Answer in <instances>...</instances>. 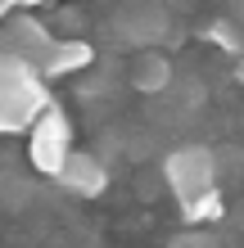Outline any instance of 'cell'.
<instances>
[{
    "instance_id": "cell-1",
    "label": "cell",
    "mask_w": 244,
    "mask_h": 248,
    "mask_svg": "<svg viewBox=\"0 0 244 248\" xmlns=\"http://www.w3.org/2000/svg\"><path fill=\"white\" fill-rule=\"evenodd\" d=\"M54 108V99L46 91V77L36 68H27L9 54H0V136H18L46 118Z\"/></svg>"
},
{
    "instance_id": "cell-2",
    "label": "cell",
    "mask_w": 244,
    "mask_h": 248,
    "mask_svg": "<svg viewBox=\"0 0 244 248\" xmlns=\"http://www.w3.org/2000/svg\"><path fill=\"white\" fill-rule=\"evenodd\" d=\"M163 181L177 194V203H195L217 189L222 171H217V149L208 144H181L163 158Z\"/></svg>"
},
{
    "instance_id": "cell-3",
    "label": "cell",
    "mask_w": 244,
    "mask_h": 248,
    "mask_svg": "<svg viewBox=\"0 0 244 248\" xmlns=\"http://www.w3.org/2000/svg\"><path fill=\"white\" fill-rule=\"evenodd\" d=\"M54 46H59V36H54L50 23L36 18L32 9H18L5 27H0V54H9V59H18V63L36 68V72H46Z\"/></svg>"
},
{
    "instance_id": "cell-4",
    "label": "cell",
    "mask_w": 244,
    "mask_h": 248,
    "mask_svg": "<svg viewBox=\"0 0 244 248\" xmlns=\"http://www.w3.org/2000/svg\"><path fill=\"white\" fill-rule=\"evenodd\" d=\"M73 122H68V113L54 104L46 118L32 126V136H27V158H32V167L41 176L59 181V171L68 167V158H73Z\"/></svg>"
},
{
    "instance_id": "cell-5",
    "label": "cell",
    "mask_w": 244,
    "mask_h": 248,
    "mask_svg": "<svg viewBox=\"0 0 244 248\" xmlns=\"http://www.w3.org/2000/svg\"><path fill=\"white\" fill-rule=\"evenodd\" d=\"M167 27H172V14L163 5H127V9H118V36L127 46H136L140 54L163 50Z\"/></svg>"
},
{
    "instance_id": "cell-6",
    "label": "cell",
    "mask_w": 244,
    "mask_h": 248,
    "mask_svg": "<svg viewBox=\"0 0 244 248\" xmlns=\"http://www.w3.org/2000/svg\"><path fill=\"white\" fill-rule=\"evenodd\" d=\"M64 189V194H73V199H99L109 189V171H104V163H99L95 154H86V149H77L73 158H68V167L59 171V181H54Z\"/></svg>"
},
{
    "instance_id": "cell-7",
    "label": "cell",
    "mask_w": 244,
    "mask_h": 248,
    "mask_svg": "<svg viewBox=\"0 0 244 248\" xmlns=\"http://www.w3.org/2000/svg\"><path fill=\"white\" fill-rule=\"evenodd\" d=\"M172 81H177V72H172V59L163 50H145V54H136V63H131V86L140 95H167L172 91Z\"/></svg>"
},
{
    "instance_id": "cell-8",
    "label": "cell",
    "mask_w": 244,
    "mask_h": 248,
    "mask_svg": "<svg viewBox=\"0 0 244 248\" xmlns=\"http://www.w3.org/2000/svg\"><path fill=\"white\" fill-rule=\"evenodd\" d=\"M95 63V46L86 36H77V41H68V36H59V46H54V54H50V63H46V72L41 77L46 81H54V77H73V72H86Z\"/></svg>"
},
{
    "instance_id": "cell-9",
    "label": "cell",
    "mask_w": 244,
    "mask_h": 248,
    "mask_svg": "<svg viewBox=\"0 0 244 248\" xmlns=\"http://www.w3.org/2000/svg\"><path fill=\"white\" fill-rule=\"evenodd\" d=\"M222 217H226L222 189H212V194L195 199V203H181V221H185V226H212V221H222Z\"/></svg>"
},
{
    "instance_id": "cell-10",
    "label": "cell",
    "mask_w": 244,
    "mask_h": 248,
    "mask_svg": "<svg viewBox=\"0 0 244 248\" xmlns=\"http://www.w3.org/2000/svg\"><path fill=\"white\" fill-rule=\"evenodd\" d=\"M204 41H212V46H222L226 54H240V59H244V32H240L231 18H212L204 27Z\"/></svg>"
},
{
    "instance_id": "cell-11",
    "label": "cell",
    "mask_w": 244,
    "mask_h": 248,
    "mask_svg": "<svg viewBox=\"0 0 244 248\" xmlns=\"http://www.w3.org/2000/svg\"><path fill=\"white\" fill-rule=\"evenodd\" d=\"M172 248H217V244H212V235H181Z\"/></svg>"
},
{
    "instance_id": "cell-12",
    "label": "cell",
    "mask_w": 244,
    "mask_h": 248,
    "mask_svg": "<svg viewBox=\"0 0 244 248\" xmlns=\"http://www.w3.org/2000/svg\"><path fill=\"white\" fill-rule=\"evenodd\" d=\"M54 23H64V27H68V41H77V27H81V14H77V9H64Z\"/></svg>"
},
{
    "instance_id": "cell-13",
    "label": "cell",
    "mask_w": 244,
    "mask_h": 248,
    "mask_svg": "<svg viewBox=\"0 0 244 248\" xmlns=\"http://www.w3.org/2000/svg\"><path fill=\"white\" fill-rule=\"evenodd\" d=\"M14 14H18V9H14V5H9V0H0V27H5V23L14 18Z\"/></svg>"
},
{
    "instance_id": "cell-14",
    "label": "cell",
    "mask_w": 244,
    "mask_h": 248,
    "mask_svg": "<svg viewBox=\"0 0 244 248\" xmlns=\"http://www.w3.org/2000/svg\"><path fill=\"white\" fill-rule=\"evenodd\" d=\"M235 81L244 86V59H235Z\"/></svg>"
}]
</instances>
